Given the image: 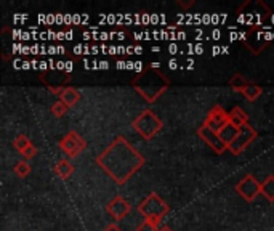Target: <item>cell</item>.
<instances>
[{"mask_svg": "<svg viewBox=\"0 0 274 231\" xmlns=\"http://www.w3.org/2000/svg\"><path fill=\"white\" fill-rule=\"evenodd\" d=\"M146 159L124 136H116L105 151L97 156V164L117 184H124L143 167Z\"/></svg>", "mask_w": 274, "mask_h": 231, "instance_id": "1", "label": "cell"}, {"mask_svg": "<svg viewBox=\"0 0 274 231\" xmlns=\"http://www.w3.org/2000/svg\"><path fill=\"white\" fill-rule=\"evenodd\" d=\"M170 80L167 76L159 69V63H151L138 74V77L131 80V87L136 90V94L145 98L148 103L154 101L168 88Z\"/></svg>", "mask_w": 274, "mask_h": 231, "instance_id": "2", "label": "cell"}, {"mask_svg": "<svg viewBox=\"0 0 274 231\" xmlns=\"http://www.w3.org/2000/svg\"><path fill=\"white\" fill-rule=\"evenodd\" d=\"M133 130L145 138V140H153V138L160 132V128L164 127V122L160 121L159 116L153 109L141 111V114L131 122Z\"/></svg>", "mask_w": 274, "mask_h": 231, "instance_id": "3", "label": "cell"}, {"mask_svg": "<svg viewBox=\"0 0 274 231\" xmlns=\"http://www.w3.org/2000/svg\"><path fill=\"white\" fill-rule=\"evenodd\" d=\"M138 212L145 217V220H162L168 212V204L157 193H149L146 199L138 206Z\"/></svg>", "mask_w": 274, "mask_h": 231, "instance_id": "4", "label": "cell"}, {"mask_svg": "<svg viewBox=\"0 0 274 231\" xmlns=\"http://www.w3.org/2000/svg\"><path fill=\"white\" fill-rule=\"evenodd\" d=\"M255 138H257V130H255L250 124H245L244 127L239 128V133L236 135L234 140L228 145V151L234 156H239L241 153L247 150Z\"/></svg>", "mask_w": 274, "mask_h": 231, "instance_id": "5", "label": "cell"}, {"mask_svg": "<svg viewBox=\"0 0 274 231\" xmlns=\"http://www.w3.org/2000/svg\"><path fill=\"white\" fill-rule=\"evenodd\" d=\"M236 193L247 202H253L258 195H261V183L253 177L252 173H247L245 177L236 184Z\"/></svg>", "mask_w": 274, "mask_h": 231, "instance_id": "6", "label": "cell"}, {"mask_svg": "<svg viewBox=\"0 0 274 231\" xmlns=\"http://www.w3.org/2000/svg\"><path fill=\"white\" fill-rule=\"evenodd\" d=\"M58 146L64 151V154H68V158H77L85 148H87V142L75 130H71L66 133L64 138H61Z\"/></svg>", "mask_w": 274, "mask_h": 231, "instance_id": "7", "label": "cell"}, {"mask_svg": "<svg viewBox=\"0 0 274 231\" xmlns=\"http://www.w3.org/2000/svg\"><path fill=\"white\" fill-rule=\"evenodd\" d=\"M226 124H230V114L226 113V111L221 108V106H213L210 111H209V114H207L205 117V121H204V125L205 127H209L212 132L215 133H218L221 132V128L226 125Z\"/></svg>", "mask_w": 274, "mask_h": 231, "instance_id": "8", "label": "cell"}, {"mask_svg": "<svg viewBox=\"0 0 274 231\" xmlns=\"http://www.w3.org/2000/svg\"><path fill=\"white\" fill-rule=\"evenodd\" d=\"M197 135H199L216 154H223L224 151H228V145L221 140V136L218 133L212 132L210 128L205 127L204 124L201 125V128H197Z\"/></svg>", "mask_w": 274, "mask_h": 231, "instance_id": "9", "label": "cell"}, {"mask_svg": "<svg viewBox=\"0 0 274 231\" xmlns=\"http://www.w3.org/2000/svg\"><path fill=\"white\" fill-rule=\"evenodd\" d=\"M106 210L111 214V217H114L116 220H124L128 212L131 210V206L128 204V201H125L122 196H116L106 206Z\"/></svg>", "mask_w": 274, "mask_h": 231, "instance_id": "10", "label": "cell"}, {"mask_svg": "<svg viewBox=\"0 0 274 231\" xmlns=\"http://www.w3.org/2000/svg\"><path fill=\"white\" fill-rule=\"evenodd\" d=\"M60 101H63V103L68 106V108H72L75 106L80 101V91L77 88H72V87H66L61 95H60Z\"/></svg>", "mask_w": 274, "mask_h": 231, "instance_id": "11", "label": "cell"}, {"mask_svg": "<svg viewBox=\"0 0 274 231\" xmlns=\"http://www.w3.org/2000/svg\"><path fill=\"white\" fill-rule=\"evenodd\" d=\"M230 122L236 127V128H241L245 124H249V114L239 106L233 108V111L230 113Z\"/></svg>", "mask_w": 274, "mask_h": 231, "instance_id": "12", "label": "cell"}, {"mask_svg": "<svg viewBox=\"0 0 274 231\" xmlns=\"http://www.w3.org/2000/svg\"><path fill=\"white\" fill-rule=\"evenodd\" d=\"M55 172H56V175H58L60 178L66 180V178H69L71 175L74 173V165H72V162L69 159H61L58 164H56Z\"/></svg>", "mask_w": 274, "mask_h": 231, "instance_id": "13", "label": "cell"}, {"mask_svg": "<svg viewBox=\"0 0 274 231\" xmlns=\"http://www.w3.org/2000/svg\"><path fill=\"white\" fill-rule=\"evenodd\" d=\"M261 196L269 202H274V175H269L261 181Z\"/></svg>", "mask_w": 274, "mask_h": 231, "instance_id": "14", "label": "cell"}, {"mask_svg": "<svg viewBox=\"0 0 274 231\" xmlns=\"http://www.w3.org/2000/svg\"><path fill=\"white\" fill-rule=\"evenodd\" d=\"M228 84L231 85V88L234 90V91H239V94H242V91L247 88L252 82L250 80H247L245 77H242L241 74H234V76L228 80Z\"/></svg>", "mask_w": 274, "mask_h": 231, "instance_id": "15", "label": "cell"}, {"mask_svg": "<svg viewBox=\"0 0 274 231\" xmlns=\"http://www.w3.org/2000/svg\"><path fill=\"white\" fill-rule=\"evenodd\" d=\"M239 133V128H236L231 122L230 124H226L223 128H221V132H220V136H221V140L226 143V145H230L234 138H236V135Z\"/></svg>", "mask_w": 274, "mask_h": 231, "instance_id": "16", "label": "cell"}, {"mask_svg": "<svg viewBox=\"0 0 274 231\" xmlns=\"http://www.w3.org/2000/svg\"><path fill=\"white\" fill-rule=\"evenodd\" d=\"M261 94H263V88L260 85H257V84H250L247 88L242 91V95L247 98L249 101H255L257 98L261 97Z\"/></svg>", "mask_w": 274, "mask_h": 231, "instance_id": "17", "label": "cell"}, {"mask_svg": "<svg viewBox=\"0 0 274 231\" xmlns=\"http://www.w3.org/2000/svg\"><path fill=\"white\" fill-rule=\"evenodd\" d=\"M31 145H32L31 140H29V138H27L26 135H18L15 140H13V146H15L20 153H23L26 148H29Z\"/></svg>", "mask_w": 274, "mask_h": 231, "instance_id": "18", "label": "cell"}, {"mask_svg": "<svg viewBox=\"0 0 274 231\" xmlns=\"http://www.w3.org/2000/svg\"><path fill=\"white\" fill-rule=\"evenodd\" d=\"M15 173H16L20 178H26L27 175L31 173V165L27 164V161H21V162H18V164L15 165Z\"/></svg>", "mask_w": 274, "mask_h": 231, "instance_id": "19", "label": "cell"}, {"mask_svg": "<svg viewBox=\"0 0 274 231\" xmlns=\"http://www.w3.org/2000/svg\"><path fill=\"white\" fill-rule=\"evenodd\" d=\"M68 106H66L63 101H56V103L52 106V114L55 116V117H63L66 113H68Z\"/></svg>", "mask_w": 274, "mask_h": 231, "instance_id": "20", "label": "cell"}, {"mask_svg": "<svg viewBox=\"0 0 274 231\" xmlns=\"http://www.w3.org/2000/svg\"><path fill=\"white\" fill-rule=\"evenodd\" d=\"M21 154L24 156V159H26V161H29V159L35 158V154H37V148H35L34 145H31L29 148H26V150H24Z\"/></svg>", "mask_w": 274, "mask_h": 231, "instance_id": "21", "label": "cell"}, {"mask_svg": "<svg viewBox=\"0 0 274 231\" xmlns=\"http://www.w3.org/2000/svg\"><path fill=\"white\" fill-rule=\"evenodd\" d=\"M136 231H159V228H157V226H154L153 223H149L148 220H145L143 223H141V225L136 228Z\"/></svg>", "mask_w": 274, "mask_h": 231, "instance_id": "22", "label": "cell"}, {"mask_svg": "<svg viewBox=\"0 0 274 231\" xmlns=\"http://www.w3.org/2000/svg\"><path fill=\"white\" fill-rule=\"evenodd\" d=\"M176 4H178L179 7H181V8H190V7L194 5V0H190V2H183V0H178Z\"/></svg>", "mask_w": 274, "mask_h": 231, "instance_id": "23", "label": "cell"}, {"mask_svg": "<svg viewBox=\"0 0 274 231\" xmlns=\"http://www.w3.org/2000/svg\"><path fill=\"white\" fill-rule=\"evenodd\" d=\"M105 231H122V229H120V226L117 223H109Z\"/></svg>", "mask_w": 274, "mask_h": 231, "instance_id": "24", "label": "cell"}, {"mask_svg": "<svg viewBox=\"0 0 274 231\" xmlns=\"http://www.w3.org/2000/svg\"><path fill=\"white\" fill-rule=\"evenodd\" d=\"M168 68H170V69H176V68H178V61H176V60H170V61H168Z\"/></svg>", "mask_w": 274, "mask_h": 231, "instance_id": "25", "label": "cell"}, {"mask_svg": "<svg viewBox=\"0 0 274 231\" xmlns=\"http://www.w3.org/2000/svg\"><path fill=\"white\" fill-rule=\"evenodd\" d=\"M98 68H100V69H108V68H109V63H108V61H101V63H98Z\"/></svg>", "mask_w": 274, "mask_h": 231, "instance_id": "26", "label": "cell"}, {"mask_svg": "<svg viewBox=\"0 0 274 231\" xmlns=\"http://www.w3.org/2000/svg\"><path fill=\"white\" fill-rule=\"evenodd\" d=\"M71 71H72V63L68 61V63H66V72H71Z\"/></svg>", "mask_w": 274, "mask_h": 231, "instance_id": "27", "label": "cell"}, {"mask_svg": "<svg viewBox=\"0 0 274 231\" xmlns=\"http://www.w3.org/2000/svg\"><path fill=\"white\" fill-rule=\"evenodd\" d=\"M159 231H173V229L165 225V226H160V228H159Z\"/></svg>", "mask_w": 274, "mask_h": 231, "instance_id": "28", "label": "cell"}, {"mask_svg": "<svg viewBox=\"0 0 274 231\" xmlns=\"http://www.w3.org/2000/svg\"><path fill=\"white\" fill-rule=\"evenodd\" d=\"M176 45H170V53H176Z\"/></svg>", "mask_w": 274, "mask_h": 231, "instance_id": "29", "label": "cell"}]
</instances>
